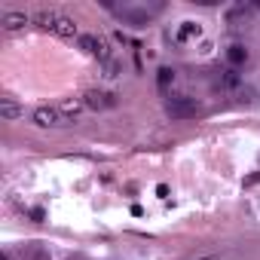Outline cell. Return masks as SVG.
I'll return each instance as SVG.
<instances>
[{"label": "cell", "mask_w": 260, "mask_h": 260, "mask_svg": "<svg viewBox=\"0 0 260 260\" xmlns=\"http://www.w3.org/2000/svg\"><path fill=\"white\" fill-rule=\"evenodd\" d=\"M178 37H181V40H190V37H199V25H196V22H184V28L178 31Z\"/></svg>", "instance_id": "obj_10"}, {"label": "cell", "mask_w": 260, "mask_h": 260, "mask_svg": "<svg viewBox=\"0 0 260 260\" xmlns=\"http://www.w3.org/2000/svg\"><path fill=\"white\" fill-rule=\"evenodd\" d=\"M37 25L40 28H46V31H52V34H58V37H83L80 34V28H77V22L74 19H68V16H58V13H40L37 16Z\"/></svg>", "instance_id": "obj_1"}, {"label": "cell", "mask_w": 260, "mask_h": 260, "mask_svg": "<svg viewBox=\"0 0 260 260\" xmlns=\"http://www.w3.org/2000/svg\"><path fill=\"white\" fill-rule=\"evenodd\" d=\"M34 122H37L40 128H58V125H68L71 119H68L58 107H49V104H46V107H37V110H34Z\"/></svg>", "instance_id": "obj_2"}, {"label": "cell", "mask_w": 260, "mask_h": 260, "mask_svg": "<svg viewBox=\"0 0 260 260\" xmlns=\"http://www.w3.org/2000/svg\"><path fill=\"white\" fill-rule=\"evenodd\" d=\"M83 104L89 107V110H104V107H113L116 104V95H110V92H86L83 95Z\"/></svg>", "instance_id": "obj_4"}, {"label": "cell", "mask_w": 260, "mask_h": 260, "mask_svg": "<svg viewBox=\"0 0 260 260\" xmlns=\"http://www.w3.org/2000/svg\"><path fill=\"white\" fill-rule=\"evenodd\" d=\"M31 217H34V220H43L46 214H43V208H31Z\"/></svg>", "instance_id": "obj_13"}, {"label": "cell", "mask_w": 260, "mask_h": 260, "mask_svg": "<svg viewBox=\"0 0 260 260\" xmlns=\"http://www.w3.org/2000/svg\"><path fill=\"white\" fill-rule=\"evenodd\" d=\"M0 116H4V119H19L22 116V107L13 98H0Z\"/></svg>", "instance_id": "obj_7"}, {"label": "cell", "mask_w": 260, "mask_h": 260, "mask_svg": "<svg viewBox=\"0 0 260 260\" xmlns=\"http://www.w3.org/2000/svg\"><path fill=\"white\" fill-rule=\"evenodd\" d=\"M223 83H226V86H236V83H239V74H236L233 68H230V71H223Z\"/></svg>", "instance_id": "obj_11"}, {"label": "cell", "mask_w": 260, "mask_h": 260, "mask_svg": "<svg viewBox=\"0 0 260 260\" xmlns=\"http://www.w3.org/2000/svg\"><path fill=\"white\" fill-rule=\"evenodd\" d=\"M0 22H4L7 31H19V28L28 25V16L25 13H4V19H0Z\"/></svg>", "instance_id": "obj_6"}, {"label": "cell", "mask_w": 260, "mask_h": 260, "mask_svg": "<svg viewBox=\"0 0 260 260\" xmlns=\"http://www.w3.org/2000/svg\"><path fill=\"white\" fill-rule=\"evenodd\" d=\"M80 49L89 52V55H95V58H107V46L98 37H92V34H83L80 37Z\"/></svg>", "instance_id": "obj_5"}, {"label": "cell", "mask_w": 260, "mask_h": 260, "mask_svg": "<svg viewBox=\"0 0 260 260\" xmlns=\"http://www.w3.org/2000/svg\"><path fill=\"white\" fill-rule=\"evenodd\" d=\"M166 110H169V116H172V119H190V116H196V113H199V104H196L193 98L181 95V98H172V101L166 104Z\"/></svg>", "instance_id": "obj_3"}, {"label": "cell", "mask_w": 260, "mask_h": 260, "mask_svg": "<svg viewBox=\"0 0 260 260\" xmlns=\"http://www.w3.org/2000/svg\"><path fill=\"white\" fill-rule=\"evenodd\" d=\"M254 184H260V172H254V175L245 181V187H254Z\"/></svg>", "instance_id": "obj_12"}, {"label": "cell", "mask_w": 260, "mask_h": 260, "mask_svg": "<svg viewBox=\"0 0 260 260\" xmlns=\"http://www.w3.org/2000/svg\"><path fill=\"white\" fill-rule=\"evenodd\" d=\"M226 58H230V61H233V64H242V61H245V58H248V49H245V46H242V43H233V46H230V49H226Z\"/></svg>", "instance_id": "obj_8"}, {"label": "cell", "mask_w": 260, "mask_h": 260, "mask_svg": "<svg viewBox=\"0 0 260 260\" xmlns=\"http://www.w3.org/2000/svg\"><path fill=\"white\" fill-rule=\"evenodd\" d=\"M156 83H159V89H169L175 83V71L172 68H159L156 71Z\"/></svg>", "instance_id": "obj_9"}]
</instances>
